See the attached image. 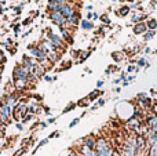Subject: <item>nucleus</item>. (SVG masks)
Segmentation results:
<instances>
[{
	"mask_svg": "<svg viewBox=\"0 0 157 156\" xmlns=\"http://www.w3.org/2000/svg\"><path fill=\"white\" fill-rule=\"evenodd\" d=\"M102 21H103V22H106V24H109V18H108V17H103Z\"/></svg>",
	"mask_w": 157,
	"mask_h": 156,
	"instance_id": "79ce46f5",
	"label": "nucleus"
},
{
	"mask_svg": "<svg viewBox=\"0 0 157 156\" xmlns=\"http://www.w3.org/2000/svg\"><path fill=\"white\" fill-rule=\"evenodd\" d=\"M4 62H6V57L3 53H0V65H4Z\"/></svg>",
	"mask_w": 157,
	"mask_h": 156,
	"instance_id": "c85d7f7f",
	"label": "nucleus"
},
{
	"mask_svg": "<svg viewBox=\"0 0 157 156\" xmlns=\"http://www.w3.org/2000/svg\"><path fill=\"white\" fill-rule=\"evenodd\" d=\"M46 144H48V138H46V140H41L40 142H39V145L36 146V148H35V151H33V155H35V152L37 151L39 148H41V146H43V145H46Z\"/></svg>",
	"mask_w": 157,
	"mask_h": 156,
	"instance_id": "412c9836",
	"label": "nucleus"
},
{
	"mask_svg": "<svg viewBox=\"0 0 157 156\" xmlns=\"http://www.w3.org/2000/svg\"><path fill=\"white\" fill-rule=\"evenodd\" d=\"M3 71H4V65H0V76L3 75Z\"/></svg>",
	"mask_w": 157,
	"mask_h": 156,
	"instance_id": "ea45409f",
	"label": "nucleus"
},
{
	"mask_svg": "<svg viewBox=\"0 0 157 156\" xmlns=\"http://www.w3.org/2000/svg\"><path fill=\"white\" fill-rule=\"evenodd\" d=\"M29 53H30V55H32L33 58H36L37 61H40V60H44V58H47V55H46V53L44 51H41L39 47H33V46H29Z\"/></svg>",
	"mask_w": 157,
	"mask_h": 156,
	"instance_id": "423d86ee",
	"label": "nucleus"
},
{
	"mask_svg": "<svg viewBox=\"0 0 157 156\" xmlns=\"http://www.w3.org/2000/svg\"><path fill=\"white\" fill-rule=\"evenodd\" d=\"M75 107H76V104H71V105H69V107H66L65 109H63V113H68V112H71V111Z\"/></svg>",
	"mask_w": 157,
	"mask_h": 156,
	"instance_id": "a878e982",
	"label": "nucleus"
},
{
	"mask_svg": "<svg viewBox=\"0 0 157 156\" xmlns=\"http://www.w3.org/2000/svg\"><path fill=\"white\" fill-rule=\"evenodd\" d=\"M150 111L153 112V115L157 116V101L153 102V105H152V108H150Z\"/></svg>",
	"mask_w": 157,
	"mask_h": 156,
	"instance_id": "393cba45",
	"label": "nucleus"
},
{
	"mask_svg": "<svg viewBox=\"0 0 157 156\" xmlns=\"http://www.w3.org/2000/svg\"><path fill=\"white\" fill-rule=\"evenodd\" d=\"M102 86H103V82H102V80H98V82H97V87L99 88V87H102Z\"/></svg>",
	"mask_w": 157,
	"mask_h": 156,
	"instance_id": "c9c22d12",
	"label": "nucleus"
},
{
	"mask_svg": "<svg viewBox=\"0 0 157 156\" xmlns=\"http://www.w3.org/2000/svg\"><path fill=\"white\" fill-rule=\"evenodd\" d=\"M92 26H94V25H92V22L87 21V19H84V21H81V28H83V29H91Z\"/></svg>",
	"mask_w": 157,
	"mask_h": 156,
	"instance_id": "6ab92c4d",
	"label": "nucleus"
},
{
	"mask_svg": "<svg viewBox=\"0 0 157 156\" xmlns=\"http://www.w3.org/2000/svg\"><path fill=\"white\" fill-rule=\"evenodd\" d=\"M58 58H59V55L57 54V51H52V53H48V54H47V60H48L51 64H55V62H57Z\"/></svg>",
	"mask_w": 157,
	"mask_h": 156,
	"instance_id": "9b49d317",
	"label": "nucleus"
},
{
	"mask_svg": "<svg viewBox=\"0 0 157 156\" xmlns=\"http://www.w3.org/2000/svg\"><path fill=\"white\" fill-rule=\"evenodd\" d=\"M144 123V122L141 120V119H138V118H134V116H131L130 119H128L127 122H125V126L128 127V130L130 131H134V130H136L141 124Z\"/></svg>",
	"mask_w": 157,
	"mask_h": 156,
	"instance_id": "39448f33",
	"label": "nucleus"
},
{
	"mask_svg": "<svg viewBox=\"0 0 157 156\" xmlns=\"http://www.w3.org/2000/svg\"><path fill=\"white\" fill-rule=\"evenodd\" d=\"M112 58H113L116 62H120V61L124 60V55H123L121 51H114V53H112Z\"/></svg>",
	"mask_w": 157,
	"mask_h": 156,
	"instance_id": "f8f14e48",
	"label": "nucleus"
},
{
	"mask_svg": "<svg viewBox=\"0 0 157 156\" xmlns=\"http://www.w3.org/2000/svg\"><path fill=\"white\" fill-rule=\"evenodd\" d=\"M15 127H17V130H19V131H22V130H24V124H22L21 122H18V123L15 124Z\"/></svg>",
	"mask_w": 157,
	"mask_h": 156,
	"instance_id": "c756f323",
	"label": "nucleus"
},
{
	"mask_svg": "<svg viewBox=\"0 0 157 156\" xmlns=\"http://www.w3.org/2000/svg\"><path fill=\"white\" fill-rule=\"evenodd\" d=\"M128 13H130V7H128V6H124V7H121V8H120V11H119V15H120V17H125Z\"/></svg>",
	"mask_w": 157,
	"mask_h": 156,
	"instance_id": "a211bd4d",
	"label": "nucleus"
},
{
	"mask_svg": "<svg viewBox=\"0 0 157 156\" xmlns=\"http://www.w3.org/2000/svg\"><path fill=\"white\" fill-rule=\"evenodd\" d=\"M81 145L87 146V148H90L91 151H94L95 149V144H97V138L94 137V135H87V137H84L83 140H81Z\"/></svg>",
	"mask_w": 157,
	"mask_h": 156,
	"instance_id": "0eeeda50",
	"label": "nucleus"
},
{
	"mask_svg": "<svg viewBox=\"0 0 157 156\" xmlns=\"http://www.w3.org/2000/svg\"><path fill=\"white\" fill-rule=\"evenodd\" d=\"M76 13L75 11V7H73V4H71V3H63V6H62V10H61V14H62L63 17H65V19L68 21L69 18H71L73 14Z\"/></svg>",
	"mask_w": 157,
	"mask_h": 156,
	"instance_id": "7ed1b4c3",
	"label": "nucleus"
},
{
	"mask_svg": "<svg viewBox=\"0 0 157 156\" xmlns=\"http://www.w3.org/2000/svg\"><path fill=\"white\" fill-rule=\"evenodd\" d=\"M145 18V15L142 13H136L132 15V22L134 24H139V22H142V19Z\"/></svg>",
	"mask_w": 157,
	"mask_h": 156,
	"instance_id": "ddd939ff",
	"label": "nucleus"
},
{
	"mask_svg": "<svg viewBox=\"0 0 157 156\" xmlns=\"http://www.w3.org/2000/svg\"><path fill=\"white\" fill-rule=\"evenodd\" d=\"M127 72H128V73H132V72H135V66H134V65H130V66L127 68Z\"/></svg>",
	"mask_w": 157,
	"mask_h": 156,
	"instance_id": "2f4dec72",
	"label": "nucleus"
},
{
	"mask_svg": "<svg viewBox=\"0 0 157 156\" xmlns=\"http://www.w3.org/2000/svg\"><path fill=\"white\" fill-rule=\"evenodd\" d=\"M55 122V118H50L48 120H47V124H50V123H54Z\"/></svg>",
	"mask_w": 157,
	"mask_h": 156,
	"instance_id": "4c0bfd02",
	"label": "nucleus"
},
{
	"mask_svg": "<svg viewBox=\"0 0 157 156\" xmlns=\"http://www.w3.org/2000/svg\"><path fill=\"white\" fill-rule=\"evenodd\" d=\"M47 126H48V124H47L46 122H41V123H40V127H41V129H46Z\"/></svg>",
	"mask_w": 157,
	"mask_h": 156,
	"instance_id": "e433bc0d",
	"label": "nucleus"
},
{
	"mask_svg": "<svg viewBox=\"0 0 157 156\" xmlns=\"http://www.w3.org/2000/svg\"><path fill=\"white\" fill-rule=\"evenodd\" d=\"M78 122H80V118H76V119H73V120H72V123L69 124V127H71V129H72V127H75V126H76V124L78 123Z\"/></svg>",
	"mask_w": 157,
	"mask_h": 156,
	"instance_id": "cd10ccee",
	"label": "nucleus"
},
{
	"mask_svg": "<svg viewBox=\"0 0 157 156\" xmlns=\"http://www.w3.org/2000/svg\"><path fill=\"white\" fill-rule=\"evenodd\" d=\"M78 18H80V14H78V13H75L73 15H72L71 18L68 19V24H77V22H78Z\"/></svg>",
	"mask_w": 157,
	"mask_h": 156,
	"instance_id": "dca6fc26",
	"label": "nucleus"
},
{
	"mask_svg": "<svg viewBox=\"0 0 157 156\" xmlns=\"http://www.w3.org/2000/svg\"><path fill=\"white\" fill-rule=\"evenodd\" d=\"M43 79L46 80V82H52V77H51V76H48V75H44Z\"/></svg>",
	"mask_w": 157,
	"mask_h": 156,
	"instance_id": "72a5a7b5",
	"label": "nucleus"
},
{
	"mask_svg": "<svg viewBox=\"0 0 157 156\" xmlns=\"http://www.w3.org/2000/svg\"><path fill=\"white\" fill-rule=\"evenodd\" d=\"M146 30H147V28H146V24H145V22H139V24H136L135 26H134V33H135V35L145 33Z\"/></svg>",
	"mask_w": 157,
	"mask_h": 156,
	"instance_id": "1a4fd4ad",
	"label": "nucleus"
},
{
	"mask_svg": "<svg viewBox=\"0 0 157 156\" xmlns=\"http://www.w3.org/2000/svg\"><path fill=\"white\" fill-rule=\"evenodd\" d=\"M102 94H103L102 91H99V90H98V88H97V90H94L91 94H90L88 97H87V99H88L90 102H92V101H95V99H97L99 96H102Z\"/></svg>",
	"mask_w": 157,
	"mask_h": 156,
	"instance_id": "9d476101",
	"label": "nucleus"
},
{
	"mask_svg": "<svg viewBox=\"0 0 157 156\" xmlns=\"http://www.w3.org/2000/svg\"><path fill=\"white\" fill-rule=\"evenodd\" d=\"M128 2H132V3H134V2H135V0H128Z\"/></svg>",
	"mask_w": 157,
	"mask_h": 156,
	"instance_id": "49530a36",
	"label": "nucleus"
},
{
	"mask_svg": "<svg viewBox=\"0 0 157 156\" xmlns=\"http://www.w3.org/2000/svg\"><path fill=\"white\" fill-rule=\"evenodd\" d=\"M55 137H59V131L51 133V134H50V137H48V140H50V138H55Z\"/></svg>",
	"mask_w": 157,
	"mask_h": 156,
	"instance_id": "7c9ffc66",
	"label": "nucleus"
},
{
	"mask_svg": "<svg viewBox=\"0 0 157 156\" xmlns=\"http://www.w3.org/2000/svg\"><path fill=\"white\" fill-rule=\"evenodd\" d=\"M50 19H51L52 22H55V24L58 25V26H65V24L68 21L65 19V17L62 15L61 13H50Z\"/></svg>",
	"mask_w": 157,
	"mask_h": 156,
	"instance_id": "20e7f679",
	"label": "nucleus"
},
{
	"mask_svg": "<svg viewBox=\"0 0 157 156\" xmlns=\"http://www.w3.org/2000/svg\"><path fill=\"white\" fill-rule=\"evenodd\" d=\"M92 15H94V14H92V13H88V14H87V21H88L90 18H92Z\"/></svg>",
	"mask_w": 157,
	"mask_h": 156,
	"instance_id": "a19ab883",
	"label": "nucleus"
},
{
	"mask_svg": "<svg viewBox=\"0 0 157 156\" xmlns=\"http://www.w3.org/2000/svg\"><path fill=\"white\" fill-rule=\"evenodd\" d=\"M136 64H138V66H146V60L145 58H139V61H136Z\"/></svg>",
	"mask_w": 157,
	"mask_h": 156,
	"instance_id": "b1692460",
	"label": "nucleus"
},
{
	"mask_svg": "<svg viewBox=\"0 0 157 156\" xmlns=\"http://www.w3.org/2000/svg\"><path fill=\"white\" fill-rule=\"evenodd\" d=\"M113 2H116V0H113Z\"/></svg>",
	"mask_w": 157,
	"mask_h": 156,
	"instance_id": "de8ad7c7",
	"label": "nucleus"
},
{
	"mask_svg": "<svg viewBox=\"0 0 157 156\" xmlns=\"http://www.w3.org/2000/svg\"><path fill=\"white\" fill-rule=\"evenodd\" d=\"M46 72H47V69L44 68V66H41L40 64H37V65L33 68V71L30 72V73H33V75H35V76L39 79V77H43L44 75H46Z\"/></svg>",
	"mask_w": 157,
	"mask_h": 156,
	"instance_id": "6e6552de",
	"label": "nucleus"
},
{
	"mask_svg": "<svg viewBox=\"0 0 157 156\" xmlns=\"http://www.w3.org/2000/svg\"><path fill=\"white\" fill-rule=\"evenodd\" d=\"M134 79H135V75H130V76L127 77V82H132Z\"/></svg>",
	"mask_w": 157,
	"mask_h": 156,
	"instance_id": "f704fd0d",
	"label": "nucleus"
},
{
	"mask_svg": "<svg viewBox=\"0 0 157 156\" xmlns=\"http://www.w3.org/2000/svg\"><path fill=\"white\" fill-rule=\"evenodd\" d=\"M25 152H26V148H24V146H22V148H19L18 151L14 154V156H22V155L25 154Z\"/></svg>",
	"mask_w": 157,
	"mask_h": 156,
	"instance_id": "4be33fe9",
	"label": "nucleus"
},
{
	"mask_svg": "<svg viewBox=\"0 0 157 156\" xmlns=\"http://www.w3.org/2000/svg\"><path fill=\"white\" fill-rule=\"evenodd\" d=\"M30 72L28 71L26 68H25L22 64H18V65L14 68L13 71V80H18V79H26L28 75H29Z\"/></svg>",
	"mask_w": 157,
	"mask_h": 156,
	"instance_id": "f257e3e1",
	"label": "nucleus"
},
{
	"mask_svg": "<svg viewBox=\"0 0 157 156\" xmlns=\"http://www.w3.org/2000/svg\"><path fill=\"white\" fill-rule=\"evenodd\" d=\"M92 19H98V14H94V15H92Z\"/></svg>",
	"mask_w": 157,
	"mask_h": 156,
	"instance_id": "a18cd8bd",
	"label": "nucleus"
},
{
	"mask_svg": "<svg viewBox=\"0 0 157 156\" xmlns=\"http://www.w3.org/2000/svg\"><path fill=\"white\" fill-rule=\"evenodd\" d=\"M47 36H48V40L51 41L52 44H54L55 47L58 49H63V46H65V43H63L62 37H61L59 35H57V33H52L51 30H48V33H47Z\"/></svg>",
	"mask_w": 157,
	"mask_h": 156,
	"instance_id": "f03ea898",
	"label": "nucleus"
},
{
	"mask_svg": "<svg viewBox=\"0 0 157 156\" xmlns=\"http://www.w3.org/2000/svg\"><path fill=\"white\" fill-rule=\"evenodd\" d=\"M128 84H130V82H127V80H124V82H123V87H127Z\"/></svg>",
	"mask_w": 157,
	"mask_h": 156,
	"instance_id": "58836bf2",
	"label": "nucleus"
},
{
	"mask_svg": "<svg viewBox=\"0 0 157 156\" xmlns=\"http://www.w3.org/2000/svg\"><path fill=\"white\" fill-rule=\"evenodd\" d=\"M120 82H123V80L121 79H116V80H114V84H119Z\"/></svg>",
	"mask_w": 157,
	"mask_h": 156,
	"instance_id": "37998d69",
	"label": "nucleus"
},
{
	"mask_svg": "<svg viewBox=\"0 0 157 156\" xmlns=\"http://www.w3.org/2000/svg\"><path fill=\"white\" fill-rule=\"evenodd\" d=\"M145 98H147L146 93H139L138 96H136V99H145Z\"/></svg>",
	"mask_w": 157,
	"mask_h": 156,
	"instance_id": "bb28decb",
	"label": "nucleus"
},
{
	"mask_svg": "<svg viewBox=\"0 0 157 156\" xmlns=\"http://www.w3.org/2000/svg\"><path fill=\"white\" fill-rule=\"evenodd\" d=\"M26 80H28V83H29V86L32 87V86L36 84V82H37V77H36L33 73H29V75H28V77H26Z\"/></svg>",
	"mask_w": 157,
	"mask_h": 156,
	"instance_id": "4468645a",
	"label": "nucleus"
},
{
	"mask_svg": "<svg viewBox=\"0 0 157 156\" xmlns=\"http://www.w3.org/2000/svg\"><path fill=\"white\" fill-rule=\"evenodd\" d=\"M66 0H48V4H63Z\"/></svg>",
	"mask_w": 157,
	"mask_h": 156,
	"instance_id": "5701e85b",
	"label": "nucleus"
},
{
	"mask_svg": "<svg viewBox=\"0 0 157 156\" xmlns=\"http://www.w3.org/2000/svg\"><path fill=\"white\" fill-rule=\"evenodd\" d=\"M97 105H98V107H103V105H105V99L99 98V99H98V102H97Z\"/></svg>",
	"mask_w": 157,
	"mask_h": 156,
	"instance_id": "473e14b6",
	"label": "nucleus"
},
{
	"mask_svg": "<svg viewBox=\"0 0 157 156\" xmlns=\"http://www.w3.org/2000/svg\"><path fill=\"white\" fill-rule=\"evenodd\" d=\"M155 33H156L155 30H146V32H145V35H144V36H145L144 39H145L146 41H147V40H150V39H152L153 36H155Z\"/></svg>",
	"mask_w": 157,
	"mask_h": 156,
	"instance_id": "aec40b11",
	"label": "nucleus"
},
{
	"mask_svg": "<svg viewBox=\"0 0 157 156\" xmlns=\"http://www.w3.org/2000/svg\"><path fill=\"white\" fill-rule=\"evenodd\" d=\"M90 156H99V155H98L95 151H92V152H91V155H90Z\"/></svg>",
	"mask_w": 157,
	"mask_h": 156,
	"instance_id": "c03bdc74",
	"label": "nucleus"
},
{
	"mask_svg": "<svg viewBox=\"0 0 157 156\" xmlns=\"http://www.w3.org/2000/svg\"><path fill=\"white\" fill-rule=\"evenodd\" d=\"M146 28L149 30H155L156 28H157V22H156V19H149V21L146 22Z\"/></svg>",
	"mask_w": 157,
	"mask_h": 156,
	"instance_id": "2eb2a0df",
	"label": "nucleus"
},
{
	"mask_svg": "<svg viewBox=\"0 0 157 156\" xmlns=\"http://www.w3.org/2000/svg\"><path fill=\"white\" fill-rule=\"evenodd\" d=\"M33 118H35V115H33V113H30V112H28L26 115H25L24 118H22V122H21V123H22V124L28 123V122H30V120H32Z\"/></svg>",
	"mask_w": 157,
	"mask_h": 156,
	"instance_id": "f3484780",
	"label": "nucleus"
}]
</instances>
